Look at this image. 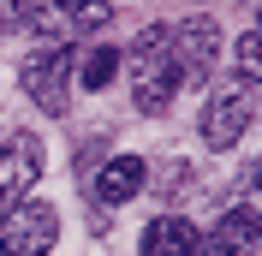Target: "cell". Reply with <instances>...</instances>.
I'll list each match as a JSON object with an SVG mask.
<instances>
[{"mask_svg":"<svg viewBox=\"0 0 262 256\" xmlns=\"http://www.w3.org/2000/svg\"><path fill=\"white\" fill-rule=\"evenodd\" d=\"M245 131H250V96H245V90H214V96L203 101L196 137H203L209 149H232Z\"/></svg>","mask_w":262,"mask_h":256,"instance_id":"6","label":"cell"},{"mask_svg":"<svg viewBox=\"0 0 262 256\" xmlns=\"http://www.w3.org/2000/svg\"><path fill=\"white\" fill-rule=\"evenodd\" d=\"M232 60H238V72H245V83H250V90L262 96V30L238 36V54H232Z\"/></svg>","mask_w":262,"mask_h":256,"instance_id":"12","label":"cell"},{"mask_svg":"<svg viewBox=\"0 0 262 256\" xmlns=\"http://www.w3.org/2000/svg\"><path fill=\"white\" fill-rule=\"evenodd\" d=\"M114 72H119V54L114 48H96L90 60H83V72H72V78H83V90H107Z\"/></svg>","mask_w":262,"mask_h":256,"instance_id":"11","label":"cell"},{"mask_svg":"<svg viewBox=\"0 0 262 256\" xmlns=\"http://www.w3.org/2000/svg\"><path fill=\"white\" fill-rule=\"evenodd\" d=\"M42 161H48V149H42L36 131H6L0 137V215L12 203H24V191L42 179Z\"/></svg>","mask_w":262,"mask_h":256,"instance_id":"4","label":"cell"},{"mask_svg":"<svg viewBox=\"0 0 262 256\" xmlns=\"http://www.w3.org/2000/svg\"><path fill=\"white\" fill-rule=\"evenodd\" d=\"M101 24H114L107 0H30V30L42 36H90Z\"/></svg>","mask_w":262,"mask_h":256,"instance_id":"5","label":"cell"},{"mask_svg":"<svg viewBox=\"0 0 262 256\" xmlns=\"http://www.w3.org/2000/svg\"><path fill=\"white\" fill-rule=\"evenodd\" d=\"M250 250H256V239H250L232 215L214 226V239H196V256H250Z\"/></svg>","mask_w":262,"mask_h":256,"instance_id":"10","label":"cell"},{"mask_svg":"<svg viewBox=\"0 0 262 256\" xmlns=\"http://www.w3.org/2000/svg\"><path fill=\"white\" fill-rule=\"evenodd\" d=\"M179 48H173V24H149L137 42H131V101L143 113H161L167 101L179 96Z\"/></svg>","mask_w":262,"mask_h":256,"instance_id":"1","label":"cell"},{"mask_svg":"<svg viewBox=\"0 0 262 256\" xmlns=\"http://www.w3.org/2000/svg\"><path fill=\"white\" fill-rule=\"evenodd\" d=\"M54 239H60V215H54L48 203H12L6 215H0V250L6 256H48Z\"/></svg>","mask_w":262,"mask_h":256,"instance_id":"3","label":"cell"},{"mask_svg":"<svg viewBox=\"0 0 262 256\" xmlns=\"http://www.w3.org/2000/svg\"><path fill=\"white\" fill-rule=\"evenodd\" d=\"M173 48H179L185 83H203V78H209V66H214V54H221V30H214V18H185L179 30H173Z\"/></svg>","mask_w":262,"mask_h":256,"instance_id":"7","label":"cell"},{"mask_svg":"<svg viewBox=\"0 0 262 256\" xmlns=\"http://www.w3.org/2000/svg\"><path fill=\"white\" fill-rule=\"evenodd\" d=\"M6 30H30V0H0V36Z\"/></svg>","mask_w":262,"mask_h":256,"instance_id":"13","label":"cell"},{"mask_svg":"<svg viewBox=\"0 0 262 256\" xmlns=\"http://www.w3.org/2000/svg\"><path fill=\"white\" fill-rule=\"evenodd\" d=\"M137 191H143V161H137V155H114L96 173V197H101V203H131Z\"/></svg>","mask_w":262,"mask_h":256,"instance_id":"9","label":"cell"},{"mask_svg":"<svg viewBox=\"0 0 262 256\" xmlns=\"http://www.w3.org/2000/svg\"><path fill=\"white\" fill-rule=\"evenodd\" d=\"M18 83H24V96H30L36 108L48 113V119H60L66 101H72V48H66V42H54V48L30 54Z\"/></svg>","mask_w":262,"mask_h":256,"instance_id":"2","label":"cell"},{"mask_svg":"<svg viewBox=\"0 0 262 256\" xmlns=\"http://www.w3.org/2000/svg\"><path fill=\"white\" fill-rule=\"evenodd\" d=\"M143 256H196V226L179 215H161V221L143 226Z\"/></svg>","mask_w":262,"mask_h":256,"instance_id":"8","label":"cell"}]
</instances>
